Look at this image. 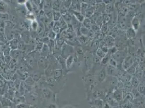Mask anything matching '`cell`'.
Returning a JSON list of instances; mask_svg holds the SVG:
<instances>
[{
    "mask_svg": "<svg viewBox=\"0 0 145 108\" xmlns=\"http://www.w3.org/2000/svg\"><path fill=\"white\" fill-rule=\"evenodd\" d=\"M61 57L64 59H66L68 56L71 55V54L74 52L73 48L72 46L67 44H64L61 47Z\"/></svg>",
    "mask_w": 145,
    "mask_h": 108,
    "instance_id": "cell-1",
    "label": "cell"
},
{
    "mask_svg": "<svg viewBox=\"0 0 145 108\" xmlns=\"http://www.w3.org/2000/svg\"><path fill=\"white\" fill-rule=\"evenodd\" d=\"M126 53L124 51H117L115 53H114L113 56V59L115 60L117 62L122 61L125 59Z\"/></svg>",
    "mask_w": 145,
    "mask_h": 108,
    "instance_id": "cell-2",
    "label": "cell"
},
{
    "mask_svg": "<svg viewBox=\"0 0 145 108\" xmlns=\"http://www.w3.org/2000/svg\"><path fill=\"white\" fill-rule=\"evenodd\" d=\"M133 64V60L131 56H128L124 59V62L123 63V68L125 69H128L132 66Z\"/></svg>",
    "mask_w": 145,
    "mask_h": 108,
    "instance_id": "cell-3",
    "label": "cell"
},
{
    "mask_svg": "<svg viewBox=\"0 0 145 108\" xmlns=\"http://www.w3.org/2000/svg\"><path fill=\"white\" fill-rule=\"evenodd\" d=\"M74 61V58L72 55L68 56L65 60L66 68L67 69H69L72 67Z\"/></svg>",
    "mask_w": 145,
    "mask_h": 108,
    "instance_id": "cell-4",
    "label": "cell"
},
{
    "mask_svg": "<svg viewBox=\"0 0 145 108\" xmlns=\"http://www.w3.org/2000/svg\"><path fill=\"white\" fill-rule=\"evenodd\" d=\"M62 76V69H56L54 71H53V77L54 79L55 80H58Z\"/></svg>",
    "mask_w": 145,
    "mask_h": 108,
    "instance_id": "cell-5",
    "label": "cell"
},
{
    "mask_svg": "<svg viewBox=\"0 0 145 108\" xmlns=\"http://www.w3.org/2000/svg\"><path fill=\"white\" fill-rule=\"evenodd\" d=\"M106 71L104 68H102L101 70L98 73L97 77H98V80L99 82H102L105 81L106 79Z\"/></svg>",
    "mask_w": 145,
    "mask_h": 108,
    "instance_id": "cell-6",
    "label": "cell"
},
{
    "mask_svg": "<svg viewBox=\"0 0 145 108\" xmlns=\"http://www.w3.org/2000/svg\"><path fill=\"white\" fill-rule=\"evenodd\" d=\"M73 13L74 15L73 16L79 22H82L84 19H85V16L81 13L80 11H73Z\"/></svg>",
    "mask_w": 145,
    "mask_h": 108,
    "instance_id": "cell-7",
    "label": "cell"
},
{
    "mask_svg": "<svg viewBox=\"0 0 145 108\" xmlns=\"http://www.w3.org/2000/svg\"><path fill=\"white\" fill-rule=\"evenodd\" d=\"M132 26H133V29L135 31L138 30L139 29V26H140V21L139 20L136 18V17H134L132 21Z\"/></svg>",
    "mask_w": 145,
    "mask_h": 108,
    "instance_id": "cell-8",
    "label": "cell"
},
{
    "mask_svg": "<svg viewBox=\"0 0 145 108\" xmlns=\"http://www.w3.org/2000/svg\"><path fill=\"white\" fill-rule=\"evenodd\" d=\"M59 23V25L60 26V28H61V31H65L66 30L67 28H68V25L67 23L65 21V20L63 19V18L61 17L59 21H58Z\"/></svg>",
    "mask_w": 145,
    "mask_h": 108,
    "instance_id": "cell-9",
    "label": "cell"
},
{
    "mask_svg": "<svg viewBox=\"0 0 145 108\" xmlns=\"http://www.w3.org/2000/svg\"><path fill=\"white\" fill-rule=\"evenodd\" d=\"M61 8V2L59 1H55L53 2L52 4V9L53 11H59Z\"/></svg>",
    "mask_w": 145,
    "mask_h": 108,
    "instance_id": "cell-10",
    "label": "cell"
},
{
    "mask_svg": "<svg viewBox=\"0 0 145 108\" xmlns=\"http://www.w3.org/2000/svg\"><path fill=\"white\" fill-rule=\"evenodd\" d=\"M114 99L116 100V101H120L123 98V94L120 90H116L113 94Z\"/></svg>",
    "mask_w": 145,
    "mask_h": 108,
    "instance_id": "cell-11",
    "label": "cell"
},
{
    "mask_svg": "<svg viewBox=\"0 0 145 108\" xmlns=\"http://www.w3.org/2000/svg\"><path fill=\"white\" fill-rule=\"evenodd\" d=\"M62 17L65 20V21L67 23V25H70L71 24L72 16L69 13H67L62 15Z\"/></svg>",
    "mask_w": 145,
    "mask_h": 108,
    "instance_id": "cell-12",
    "label": "cell"
},
{
    "mask_svg": "<svg viewBox=\"0 0 145 108\" xmlns=\"http://www.w3.org/2000/svg\"><path fill=\"white\" fill-rule=\"evenodd\" d=\"M94 13V8L93 7H88V9L86 10L85 12V16H86V18H90L91 16H93V15Z\"/></svg>",
    "mask_w": 145,
    "mask_h": 108,
    "instance_id": "cell-13",
    "label": "cell"
},
{
    "mask_svg": "<svg viewBox=\"0 0 145 108\" xmlns=\"http://www.w3.org/2000/svg\"><path fill=\"white\" fill-rule=\"evenodd\" d=\"M82 22H83V25H82L83 26L86 27L88 30L91 28V26H92V22H91L90 19L85 18V19H84Z\"/></svg>",
    "mask_w": 145,
    "mask_h": 108,
    "instance_id": "cell-14",
    "label": "cell"
},
{
    "mask_svg": "<svg viewBox=\"0 0 145 108\" xmlns=\"http://www.w3.org/2000/svg\"><path fill=\"white\" fill-rule=\"evenodd\" d=\"M106 71L107 72V74L113 76L115 74V73H116L115 67H113L112 65H108L107 66V67Z\"/></svg>",
    "mask_w": 145,
    "mask_h": 108,
    "instance_id": "cell-15",
    "label": "cell"
},
{
    "mask_svg": "<svg viewBox=\"0 0 145 108\" xmlns=\"http://www.w3.org/2000/svg\"><path fill=\"white\" fill-rule=\"evenodd\" d=\"M42 93L44 97L46 98L50 99L51 96H53V92L48 89H44L42 91Z\"/></svg>",
    "mask_w": 145,
    "mask_h": 108,
    "instance_id": "cell-16",
    "label": "cell"
},
{
    "mask_svg": "<svg viewBox=\"0 0 145 108\" xmlns=\"http://www.w3.org/2000/svg\"><path fill=\"white\" fill-rule=\"evenodd\" d=\"M61 14L59 11H53V20L55 22H57L61 18Z\"/></svg>",
    "mask_w": 145,
    "mask_h": 108,
    "instance_id": "cell-17",
    "label": "cell"
},
{
    "mask_svg": "<svg viewBox=\"0 0 145 108\" xmlns=\"http://www.w3.org/2000/svg\"><path fill=\"white\" fill-rule=\"evenodd\" d=\"M88 5L87 3L86 2H82L81 3V5H80V12L81 13L85 16V12L86 11V10L88 9Z\"/></svg>",
    "mask_w": 145,
    "mask_h": 108,
    "instance_id": "cell-18",
    "label": "cell"
},
{
    "mask_svg": "<svg viewBox=\"0 0 145 108\" xmlns=\"http://www.w3.org/2000/svg\"><path fill=\"white\" fill-rule=\"evenodd\" d=\"M53 31L56 34L61 32V28L58 21L55 22L54 23V25H53Z\"/></svg>",
    "mask_w": 145,
    "mask_h": 108,
    "instance_id": "cell-19",
    "label": "cell"
},
{
    "mask_svg": "<svg viewBox=\"0 0 145 108\" xmlns=\"http://www.w3.org/2000/svg\"><path fill=\"white\" fill-rule=\"evenodd\" d=\"M47 44H48L47 45H48V47L50 52H52L54 51V48H55V43H54V40L49 39V41Z\"/></svg>",
    "mask_w": 145,
    "mask_h": 108,
    "instance_id": "cell-20",
    "label": "cell"
},
{
    "mask_svg": "<svg viewBox=\"0 0 145 108\" xmlns=\"http://www.w3.org/2000/svg\"><path fill=\"white\" fill-rule=\"evenodd\" d=\"M80 33H81V34L83 36H86L88 34L89 30L84 26H81V28H80Z\"/></svg>",
    "mask_w": 145,
    "mask_h": 108,
    "instance_id": "cell-21",
    "label": "cell"
},
{
    "mask_svg": "<svg viewBox=\"0 0 145 108\" xmlns=\"http://www.w3.org/2000/svg\"><path fill=\"white\" fill-rule=\"evenodd\" d=\"M45 4H44V8L45 10H51L52 8V4H53V2L51 1H45Z\"/></svg>",
    "mask_w": 145,
    "mask_h": 108,
    "instance_id": "cell-22",
    "label": "cell"
},
{
    "mask_svg": "<svg viewBox=\"0 0 145 108\" xmlns=\"http://www.w3.org/2000/svg\"><path fill=\"white\" fill-rule=\"evenodd\" d=\"M109 56L108 55H105L102 58V59H101V62H100L103 65H106L107 64L108 62H109Z\"/></svg>",
    "mask_w": 145,
    "mask_h": 108,
    "instance_id": "cell-23",
    "label": "cell"
},
{
    "mask_svg": "<svg viewBox=\"0 0 145 108\" xmlns=\"http://www.w3.org/2000/svg\"><path fill=\"white\" fill-rule=\"evenodd\" d=\"M131 83H132V85L134 87H137L139 84V81L136 77H132L131 80Z\"/></svg>",
    "mask_w": 145,
    "mask_h": 108,
    "instance_id": "cell-24",
    "label": "cell"
},
{
    "mask_svg": "<svg viewBox=\"0 0 145 108\" xmlns=\"http://www.w3.org/2000/svg\"><path fill=\"white\" fill-rule=\"evenodd\" d=\"M137 88H138V91L139 93L140 92L141 94L144 93V86L143 85V84L139 83Z\"/></svg>",
    "mask_w": 145,
    "mask_h": 108,
    "instance_id": "cell-25",
    "label": "cell"
},
{
    "mask_svg": "<svg viewBox=\"0 0 145 108\" xmlns=\"http://www.w3.org/2000/svg\"><path fill=\"white\" fill-rule=\"evenodd\" d=\"M62 4L67 9H68L69 10V8L71 7V3H72V1H62Z\"/></svg>",
    "mask_w": 145,
    "mask_h": 108,
    "instance_id": "cell-26",
    "label": "cell"
},
{
    "mask_svg": "<svg viewBox=\"0 0 145 108\" xmlns=\"http://www.w3.org/2000/svg\"><path fill=\"white\" fill-rule=\"evenodd\" d=\"M96 55L100 58H103L106 55V54L102 51L101 49H98L96 51Z\"/></svg>",
    "mask_w": 145,
    "mask_h": 108,
    "instance_id": "cell-27",
    "label": "cell"
},
{
    "mask_svg": "<svg viewBox=\"0 0 145 108\" xmlns=\"http://www.w3.org/2000/svg\"><path fill=\"white\" fill-rule=\"evenodd\" d=\"M56 34H55L53 30H51L49 32L48 34V38H50V40H54V38H56Z\"/></svg>",
    "mask_w": 145,
    "mask_h": 108,
    "instance_id": "cell-28",
    "label": "cell"
},
{
    "mask_svg": "<svg viewBox=\"0 0 145 108\" xmlns=\"http://www.w3.org/2000/svg\"><path fill=\"white\" fill-rule=\"evenodd\" d=\"M128 35L130 37H135V31L133 29H129L128 30Z\"/></svg>",
    "mask_w": 145,
    "mask_h": 108,
    "instance_id": "cell-29",
    "label": "cell"
},
{
    "mask_svg": "<svg viewBox=\"0 0 145 108\" xmlns=\"http://www.w3.org/2000/svg\"><path fill=\"white\" fill-rule=\"evenodd\" d=\"M113 9V6L111 4H107L105 8V10L106 13H110Z\"/></svg>",
    "mask_w": 145,
    "mask_h": 108,
    "instance_id": "cell-30",
    "label": "cell"
},
{
    "mask_svg": "<svg viewBox=\"0 0 145 108\" xmlns=\"http://www.w3.org/2000/svg\"><path fill=\"white\" fill-rule=\"evenodd\" d=\"M109 62L110 63V64H111L110 65H112V66H113V67H116L117 65V62H116L115 60H114L113 58L109 59Z\"/></svg>",
    "mask_w": 145,
    "mask_h": 108,
    "instance_id": "cell-31",
    "label": "cell"
},
{
    "mask_svg": "<svg viewBox=\"0 0 145 108\" xmlns=\"http://www.w3.org/2000/svg\"><path fill=\"white\" fill-rule=\"evenodd\" d=\"M132 104L129 103V102H126L123 105V106H122V107L123 108H132Z\"/></svg>",
    "mask_w": 145,
    "mask_h": 108,
    "instance_id": "cell-32",
    "label": "cell"
},
{
    "mask_svg": "<svg viewBox=\"0 0 145 108\" xmlns=\"http://www.w3.org/2000/svg\"><path fill=\"white\" fill-rule=\"evenodd\" d=\"M80 42L82 43H85L87 41V38L86 37V36H80Z\"/></svg>",
    "mask_w": 145,
    "mask_h": 108,
    "instance_id": "cell-33",
    "label": "cell"
},
{
    "mask_svg": "<svg viewBox=\"0 0 145 108\" xmlns=\"http://www.w3.org/2000/svg\"><path fill=\"white\" fill-rule=\"evenodd\" d=\"M46 81H47V83H48L49 84H53V83H54L55 82V80H54V78L53 77H48V78L47 79Z\"/></svg>",
    "mask_w": 145,
    "mask_h": 108,
    "instance_id": "cell-34",
    "label": "cell"
},
{
    "mask_svg": "<svg viewBox=\"0 0 145 108\" xmlns=\"http://www.w3.org/2000/svg\"><path fill=\"white\" fill-rule=\"evenodd\" d=\"M108 52H109L111 53V55H113L114 53H115L117 52V49L115 47H112L110 50H109Z\"/></svg>",
    "mask_w": 145,
    "mask_h": 108,
    "instance_id": "cell-35",
    "label": "cell"
},
{
    "mask_svg": "<svg viewBox=\"0 0 145 108\" xmlns=\"http://www.w3.org/2000/svg\"><path fill=\"white\" fill-rule=\"evenodd\" d=\"M102 19H103V21H104V22L107 23L108 22L109 20V17L108 16V15H105L103 17H102Z\"/></svg>",
    "mask_w": 145,
    "mask_h": 108,
    "instance_id": "cell-36",
    "label": "cell"
},
{
    "mask_svg": "<svg viewBox=\"0 0 145 108\" xmlns=\"http://www.w3.org/2000/svg\"><path fill=\"white\" fill-rule=\"evenodd\" d=\"M101 62V59L100 58L98 57L97 56H95L94 57V62H95V63H100Z\"/></svg>",
    "mask_w": 145,
    "mask_h": 108,
    "instance_id": "cell-37",
    "label": "cell"
},
{
    "mask_svg": "<svg viewBox=\"0 0 145 108\" xmlns=\"http://www.w3.org/2000/svg\"><path fill=\"white\" fill-rule=\"evenodd\" d=\"M101 50H102V51L106 54V53H107V52H108V51H109V50H108V49L107 48V47H102L101 49Z\"/></svg>",
    "mask_w": 145,
    "mask_h": 108,
    "instance_id": "cell-38",
    "label": "cell"
},
{
    "mask_svg": "<svg viewBox=\"0 0 145 108\" xmlns=\"http://www.w3.org/2000/svg\"><path fill=\"white\" fill-rule=\"evenodd\" d=\"M47 108H58V107H57V106L56 104L52 103V104H50L47 107Z\"/></svg>",
    "mask_w": 145,
    "mask_h": 108,
    "instance_id": "cell-39",
    "label": "cell"
},
{
    "mask_svg": "<svg viewBox=\"0 0 145 108\" xmlns=\"http://www.w3.org/2000/svg\"><path fill=\"white\" fill-rule=\"evenodd\" d=\"M102 28V30H103V32H105V31H106L107 29V26L106 25L104 24V25H103Z\"/></svg>",
    "mask_w": 145,
    "mask_h": 108,
    "instance_id": "cell-40",
    "label": "cell"
},
{
    "mask_svg": "<svg viewBox=\"0 0 145 108\" xmlns=\"http://www.w3.org/2000/svg\"><path fill=\"white\" fill-rule=\"evenodd\" d=\"M63 108H75L74 107H73V106H71V105H69V106H66Z\"/></svg>",
    "mask_w": 145,
    "mask_h": 108,
    "instance_id": "cell-41",
    "label": "cell"
},
{
    "mask_svg": "<svg viewBox=\"0 0 145 108\" xmlns=\"http://www.w3.org/2000/svg\"><path fill=\"white\" fill-rule=\"evenodd\" d=\"M92 108H96V107H93Z\"/></svg>",
    "mask_w": 145,
    "mask_h": 108,
    "instance_id": "cell-42",
    "label": "cell"
}]
</instances>
